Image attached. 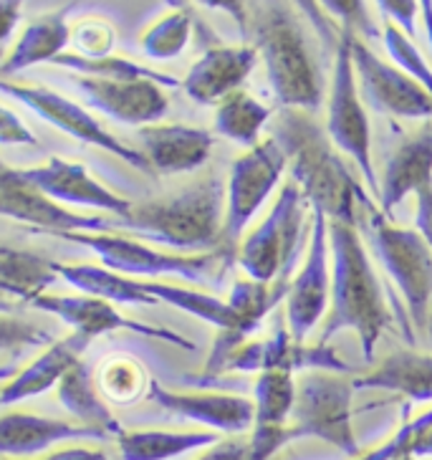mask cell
<instances>
[{"instance_id": "1", "label": "cell", "mask_w": 432, "mask_h": 460, "mask_svg": "<svg viewBox=\"0 0 432 460\" xmlns=\"http://www.w3.org/2000/svg\"><path fill=\"white\" fill-rule=\"evenodd\" d=\"M270 137L288 155L291 180L311 208L324 210L329 220L347 223L351 228L362 223V213H377L379 205L366 195L369 190L354 177L331 137L324 135L306 111L284 109L270 124Z\"/></svg>"}, {"instance_id": "2", "label": "cell", "mask_w": 432, "mask_h": 460, "mask_svg": "<svg viewBox=\"0 0 432 460\" xmlns=\"http://www.w3.org/2000/svg\"><path fill=\"white\" fill-rule=\"evenodd\" d=\"M331 238V309L326 316L319 344L329 341L344 329L359 334L362 354L366 362L375 359V349L382 332L390 326V312L382 296V286L357 228L347 223L329 220Z\"/></svg>"}, {"instance_id": "3", "label": "cell", "mask_w": 432, "mask_h": 460, "mask_svg": "<svg viewBox=\"0 0 432 460\" xmlns=\"http://www.w3.org/2000/svg\"><path fill=\"white\" fill-rule=\"evenodd\" d=\"M223 182L216 172L180 190L172 198L132 205L114 228L132 238L177 251H205L223 241Z\"/></svg>"}, {"instance_id": "4", "label": "cell", "mask_w": 432, "mask_h": 460, "mask_svg": "<svg viewBox=\"0 0 432 460\" xmlns=\"http://www.w3.org/2000/svg\"><path fill=\"white\" fill-rule=\"evenodd\" d=\"M253 39L258 54L263 56L278 107L298 111H316L322 107V71L296 13L284 3L258 5Z\"/></svg>"}, {"instance_id": "5", "label": "cell", "mask_w": 432, "mask_h": 460, "mask_svg": "<svg viewBox=\"0 0 432 460\" xmlns=\"http://www.w3.org/2000/svg\"><path fill=\"white\" fill-rule=\"evenodd\" d=\"M354 382L344 375L309 372L296 385V405L288 430L294 443L301 438H319L349 458H362V446L351 425Z\"/></svg>"}, {"instance_id": "6", "label": "cell", "mask_w": 432, "mask_h": 460, "mask_svg": "<svg viewBox=\"0 0 432 460\" xmlns=\"http://www.w3.org/2000/svg\"><path fill=\"white\" fill-rule=\"evenodd\" d=\"M309 200L294 180H288L278 192L269 217L258 226L241 245L238 261L248 279L260 284H273L284 273H294L296 258L304 248V213Z\"/></svg>"}, {"instance_id": "7", "label": "cell", "mask_w": 432, "mask_h": 460, "mask_svg": "<svg viewBox=\"0 0 432 460\" xmlns=\"http://www.w3.org/2000/svg\"><path fill=\"white\" fill-rule=\"evenodd\" d=\"M369 243L387 269L390 279L402 291L410 319L418 329L430 324L432 301V248L419 230L397 228L382 210L366 216Z\"/></svg>"}, {"instance_id": "8", "label": "cell", "mask_w": 432, "mask_h": 460, "mask_svg": "<svg viewBox=\"0 0 432 460\" xmlns=\"http://www.w3.org/2000/svg\"><path fill=\"white\" fill-rule=\"evenodd\" d=\"M354 31L341 28V39L334 51V71H331V89H329V119L326 135L337 145L339 152L349 155L362 170L366 190L379 200V180L372 164V139H369V119H366L362 92L351 58Z\"/></svg>"}, {"instance_id": "9", "label": "cell", "mask_w": 432, "mask_h": 460, "mask_svg": "<svg viewBox=\"0 0 432 460\" xmlns=\"http://www.w3.org/2000/svg\"><path fill=\"white\" fill-rule=\"evenodd\" d=\"M68 243L84 245L92 253L101 258L104 269L124 276H180L190 284H205L207 273H213L223 253H198V256H182V253H160L149 248L132 235H117V233H61L56 235Z\"/></svg>"}, {"instance_id": "10", "label": "cell", "mask_w": 432, "mask_h": 460, "mask_svg": "<svg viewBox=\"0 0 432 460\" xmlns=\"http://www.w3.org/2000/svg\"><path fill=\"white\" fill-rule=\"evenodd\" d=\"M286 164H288V155L273 137L230 164L228 208H225L223 241H220L225 261H230L233 253H241L238 241L243 238L245 226L281 182Z\"/></svg>"}, {"instance_id": "11", "label": "cell", "mask_w": 432, "mask_h": 460, "mask_svg": "<svg viewBox=\"0 0 432 460\" xmlns=\"http://www.w3.org/2000/svg\"><path fill=\"white\" fill-rule=\"evenodd\" d=\"M0 92L13 96L15 102L26 104L41 119L54 124L61 132H66V135L79 139L84 145H92V147H99L101 152H109V155L119 157L127 164H132L139 172L154 175V170H152V164H149L142 149L129 147L119 137L111 135L107 127L96 119L94 114H89L86 109L79 107L76 102H71L66 96L56 94V92L46 89V86H28V84L13 82H0Z\"/></svg>"}, {"instance_id": "12", "label": "cell", "mask_w": 432, "mask_h": 460, "mask_svg": "<svg viewBox=\"0 0 432 460\" xmlns=\"http://www.w3.org/2000/svg\"><path fill=\"white\" fill-rule=\"evenodd\" d=\"M331 238H329V217L324 210L311 208L309 251L306 261L298 269L286 296V324L296 341L304 344L311 329L324 316L326 304L331 298Z\"/></svg>"}, {"instance_id": "13", "label": "cell", "mask_w": 432, "mask_h": 460, "mask_svg": "<svg viewBox=\"0 0 432 460\" xmlns=\"http://www.w3.org/2000/svg\"><path fill=\"white\" fill-rule=\"evenodd\" d=\"M351 58L359 92L366 99V104L377 109L379 114H392L402 119H425L432 122V94L419 86L412 76L400 71L392 64H384L365 41H351Z\"/></svg>"}, {"instance_id": "14", "label": "cell", "mask_w": 432, "mask_h": 460, "mask_svg": "<svg viewBox=\"0 0 432 460\" xmlns=\"http://www.w3.org/2000/svg\"><path fill=\"white\" fill-rule=\"evenodd\" d=\"M225 372H331V375H362L359 369L344 359L331 347H306L294 339L286 329H276L263 341H248L233 354L225 365Z\"/></svg>"}, {"instance_id": "15", "label": "cell", "mask_w": 432, "mask_h": 460, "mask_svg": "<svg viewBox=\"0 0 432 460\" xmlns=\"http://www.w3.org/2000/svg\"><path fill=\"white\" fill-rule=\"evenodd\" d=\"M0 213L5 217H13L18 223H26L31 228L43 230L48 235L117 233L114 217L71 213L61 203L43 195L41 190L23 182L11 167H3V172H0Z\"/></svg>"}, {"instance_id": "16", "label": "cell", "mask_w": 432, "mask_h": 460, "mask_svg": "<svg viewBox=\"0 0 432 460\" xmlns=\"http://www.w3.org/2000/svg\"><path fill=\"white\" fill-rule=\"evenodd\" d=\"M31 306L43 314H54V316H58L61 322H66L74 329V334H82L86 339L111 334V332H132V334H142V337L163 339V341H170V344L182 347V349H195V344L190 339L177 334L172 329L142 324V322H135V319L124 316V314H119L111 306V301H107V298L86 296V294H82V296L43 294Z\"/></svg>"}, {"instance_id": "17", "label": "cell", "mask_w": 432, "mask_h": 460, "mask_svg": "<svg viewBox=\"0 0 432 460\" xmlns=\"http://www.w3.org/2000/svg\"><path fill=\"white\" fill-rule=\"evenodd\" d=\"M15 175L23 182L41 190L56 203L79 205V208H92L99 213H107L111 217H124L132 210V203L117 195L114 190L101 185L92 172L79 163H66L61 157H48L39 167H26L15 170Z\"/></svg>"}, {"instance_id": "18", "label": "cell", "mask_w": 432, "mask_h": 460, "mask_svg": "<svg viewBox=\"0 0 432 460\" xmlns=\"http://www.w3.org/2000/svg\"><path fill=\"white\" fill-rule=\"evenodd\" d=\"M147 397L177 418L207 425L217 433H248L256 425V400L243 394L175 393L160 382H149Z\"/></svg>"}, {"instance_id": "19", "label": "cell", "mask_w": 432, "mask_h": 460, "mask_svg": "<svg viewBox=\"0 0 432 460\" xmlns=\"http://www.w3.org/2000/svg\"><path fill=\"white\" fill-rule=\"evenodd\" d=\"M71 82L86 96V102L99 111H104L114 122L129 127H149L157 124L170 109V99L160 84L152 82H104L74 76Z\"/></svg>"}, {"instance_id": "20", "label": "cell", "mask_w": 432, "mask_h": 460, "mask_svg": "<svg viewBox=\"0 0 432 460\" xmlns=\"http://www.w3.org/2000/svg\"><path fill=\"white\" fill-rule=\"evenodd\" d=\"M428 188H432V122H425L390 152L379 182V210L384 217L392 216L407 195Z\"/></svg>"}, {"instance_id": "21", "label": "cell", "mask_w": 432, "mask_h": 460, "mask_svg": "<svg viewBox=\"0 0 432 460\" xmlns=\"http://www.w3.org/2000/svg\"><path fill=\"white\" fill-rule=\"evenodd\" d=\"M258 49L251 46H217L207 49L182 79L185 94L198 104H220L241 92L245 79L258 64Z\"/></svg>"}, {"instance_id": "22", "label": "cell", "mask_w": 432, "mask_h": 460, "mask_svg": "<svg viewBox=\"0 0 432 460\" xmlns=\"http://www.w3.org/2000/svg\"><path fill=\"white\" fill-rule=\"evenodd\" d=\"M139 145L154 172L177 175L203 167L213 149V135L185 124H149L139 129Z\"/></svg>"}, {"instance_id": "23", "label": "cell", "mask_w": 432, "mask_h": 460, "mask_svg": "<svg viewBox=\"0 0 432 460\" xmlns=\"http://www.w3.org/2000/svg\"><path fill=\"white\" fill-rule=\"evenodd\" d=\"M109 435L66 420L39 418L31 412H5L0 420L3 458H28L66 440H107Z\"/></svg>"}, {"instance_id": "24", "label": "cell", "mask_w": 432, "mask_h": 460, "mask_svg": "<svg viewBox=\"0 0 432 460\" xmlns=\"http://www.w3.org/2000/svg\"><path fill=\"white\" fill-rule=\"evenodd\" d=\"M89 341L92 339L82 337V334H71V337L54 341L39 359H33L26 369H21L13 379H8L3 385L0 405H18L23 400L48 393L51 387L61 385L68 372L82 362V354L86 352Z\"/></svg>"}, {"instance_id": "25", "label": "cell", "mask_w": 432, "mask_h": 460, "mask_svg": "<svg viewBox=\"0 0 432 460\" xmlns=\"http://www.w3.org/2000/svg\"><path fill=\"white\" fill-rule=\"evenodd\" d=\"M351 382L354 390H382L402 394L410 402H432V354L412 349L394 352L372 372Z\"/></svg>"}, {"instance_id": "26", "label": "cell", "mask_w": 432, "mask_h": 460, "mask_svg": "<svg viewBox=\"0 0 432 460\" xmlns=\"http://www.w3.org/2000/svg\"><path fill=\"white\" fill-rule=\"evenodd\" d=\"M66 18L68 8H64V11H54V13H46L31 21L23 36L3 58V66H0L3 82H11L13 74L26 71L36 64H46V61L54 64L61 51L71 43V28H68Z\"/></svg>"}, {"instance_id": "27", "label": "cell", "mask_w": 432, "mask_h": 460, "mask_svg": "<svg viewBox=\"0 0 432 460\" xmlns=\"http://www.w3.org/2000/svg\"><path fill=\"white\" fill-rule=\"evenodd\" d=\"M58 276L86 296L107 298L117 304H139V306L160 304L157 298L160 281H142L135 276L114 273L92 263H74V266L58 263Z\"/></svg>"}, {"instance_id": "28", "label": "cell", "mask_w": 432, "mask_h": 460, "mask_svg": "<svg viewBox=\"0 0 432 460\" xmlns=\"http://www.w3.org/2000/svg\"><path fill=\"white\" fill-rule=\"evenodd\" d=\"M58 279V263L51 258L11 245L0 248V288L8 296H15L23 304H33Z\"/></svg>"}, {"instance_id": "29", "label": "cell", "mask_w": 432, "mask_h": 460, "mask_svg": "<svg viewBox=\"0 0 432 460\" xmlns=\"http://www.w3.org/2000/svg\"><path fill=\"white\" fill-rule=\"evenodd\" d=\"M216 443L220 435L205 430H124L117 438L122 460H172Z\"/></svg>"}, {"instance_id": "30", "label": "cell", "mask_w": 432, "mask_h": 460, "mask_svg": "<svg viewBox=\"0 0 432 460\" xmlns=\"http://www.w3.org/2000/svg\"><path fill=\"white\" fill-rule=\"evenodd\" d=\"M58 402L66 407L74 418H79V425L96 428L109 438H119L124 433L119 420L111 415V410L99 393V385H94L92 369L84 359L58 385Z\"/></svg>"}, {"instance_id": "31", "label": "cell", "mask_w": 432, "mask_h": 460, "mask_svg": "<svg viewBox=\"0 0 432 460\" xmlns=\"http://www.w3.org/2000/svg\"><path fill=\"white\" fill-rule=\"evenodd\" d=\"M270 109L260 104L256 96L248 92H235L223 99L216 109V132L225 139H233L243 147H258L260 129L269 124Z\"/></svg>"}, {"instance_id": "32", "label": "cell", "mask_w": 432, "mask_h": 460, "mask_svg": "<svg viewBox=\"0 0 432 460\" xmlns=\"http://www.w3.org/2000/svg\"><path fill=\"white\" fill-rule=\"evenodd\" d=\"M291 281H294V276L284 273L273 284H260V281H253V279H238L233 284L228 296V306L238 314L243 337L253 334L258 326L263 324V319L269 316V312L276 309V304L288 296Z\"/></svg>"}, {"instance_id": "33", "label": "cell", "mask_w": 432, "mask_h": 460, "mask_svg": "<svg viewBox=\"0 0 432 460\" xmlns=\"http://www.w3.org/2000/svg\"><path fill=\"white\" fill-rule=\"evenodd\" d=\"M54 66H64L76 71L79 76L86 79H104V82H152L160 84L163 89L182 86L175 76L163 74V71H152L147 66H139L129 58L122 56H107V58H84L79 54H61L54 61Z\"/></svg>"}, {"instance_id": "34", "label": "cell", "mask_w": 432, "mask_h": 460, "mask_svg": "<svg viewBox=\"0 0 432 460\" xmlns=\"http://www.w3.org/2000/svg\"><path fill=\"white\" fill-rule=\"evenodd\" d=\"M296 379L286 372H263L253 385L258 428H286L296 405ZM253 425V428H256Z\"/></svg>"}, {"instance_id": "35", "label": "cell", "mask_w": 432, "mask_h": 460, "mask_svg": "<svg viewBox=\"0 0 432 460\" xmlns=\"http://www.w3.org/2000/svg\"><path fill=\"white\" fill-rule=\"evenodd\" d=\"M405 456L432 458V410L422 412L418 418L402 420V425L394 430L387 443H382L357 460H397Z\"/></svg>"}, {"instance_id": "36", "label": "cell", "mask_w": 432, "mask_h": 460, "mask_svg": "<svg viewBox=\"0 0 432 460\" xmlns=\"http://www.w3.org/2000/svg\"><path fill=\"white\" fill-rule=\"evenodd\" d=\"M192 31V13L188 8H177L170 15L160 18L142 36V54L154 61H170L185 51Z\"/></svg>"}, {"instance_id": "37", "label": "cell", "mask_w": 432, "mask_h": 460, "mask_svg": "<svg viewBox=\"0 0 432 460\" xmlns=\"http://www.w3.org/2000/svg\"><path fill=\"white\" fill-rule=\"evenodd\" d=\"M145 385H147V372L135 359L127 357L109 359L99 372V393L114 405H135L145 394Z\"/></svg>"}, {"instance_id": "38", "label": "cell", "mask_w": 432, "mask_h": 460, "mask_svg": "<svg viewBox=\"0 0 432 460\" xmlns=\"http://www.w3.org/2000/svg\"><path fill=\"white\" fill-rule=\"evenodd\" d=\"M382 39H384V49H387V54L394 61V66L400 68V71H405L407 76H412L419 86H425L432 94V68L422 58V54L418 51V46L412 43V39L405 36L397 26H392V23L384 26Z\"/></svg>"}, {"instance_id": "39", "label": "cell", "mask_w": 432, "mask_h": 460, "mask_svg": "<svg viewBox=\"0 0 432 460\" xmlns=\"http://www.w3.org/2000/svg\"><path fill=\"white\" fill-rule=\"evenodd\" d=\"M54 341V334H48L41 326H33L15 319L11 314H3V326H0V347H3V372H8L11 359L15 354L26 352L28 347H41Z\"/></svg>"}, {"instance_id": "40", "label": "cell", "mask_w": 432, "mask_h": 460, "mask_svg": "<svg viewBox=\"0 0 432 460\" xmlns=\"http://www.w3.org/2000/svg\"><path fill=\"white\" fill-rule=\"evenodd\" d=\"M117 43V31L101 18H84L76 28H71V46L84 58H107Z\"/></svg>"}, {"instance_id": "41", "label": "cell", "mask_w": 432, "mask_h": 460, "mask_svg": "<svg viewBox=\"0 0 432 460\" xmlns=\"http://www.w3.org/2000/svg\"><path fill=\"white\" fill-rule=\"evenodd\" d=\"M322 8L326 11H331L339 18H344V28H349V31H362L366 39H375L377 36V26L369 21V15H366V5L365 3H324Z\"/></svg>"}, {"instance_id": "42", "label": "cell", "mask_w": 432, "mask_h": 460, "mask_svg": "<svg viewBox=\"0 0 432 460\" xmlns=\"http://www.w3.org/2000/svg\"><path fill=\"white\" fill-rule=\"evenodd\" d=\"M377 8L387 18L394 21L392 26L400 28L410 39H415V18H418L422 3H412V0H382V3H377Z\"/></svg>"}, {"instance_id": "43", "label": "cell", "mask_w": 432, "mask_h": 460, "mask_svg": "<svg viewBox=\"0 0 432 460\" xmlns=\"http://www.w3.org/2000/svg\"><path fill=\"white\" fill-rule=\"evenodd\" d=\"M0 142L3 145H39L36 135L15 117L11 109H0Z\"/></svg>"}, {"instance_id": "44", "label": "cell", "mask_w": 432, "mask_h": 460, "mask_svg": "<svg viewBox=\"0 0 432 460\" xmlns=\"http://www.w3.org/2000/svg\"><path fill=\"white\" fill-rule=\"evenodd\" d=\"M198 460H248V440H238V438L220 440L203 450V456H198Z\"/></svg>"}, {"instance_id": "45", "label": "cell", "mask_w": 432, "mask_h": 460, "mask_svg": "<svg viewBox=\"0 0 432 460\" xmlns=\"http://www.w3.org/2000/svg\"><path fill=\"white\" fill-rule=\"evenodd\" d=\"M419 235L428 241L432 248V188L418 192V213H415Z\"/></svg>"}, {"instance_id": "46", "label": "cell", "mask_w": 432, "mask_h": 460, "mask_svg": "<svg viewBox=\"0 0 432 460\" xmlns=\"http://www.w3.org/2000/svg\"><path fill=\"white\" fill-rule=\"evenodd\" d=\"M3 460H109L104 450H94V447H64L48 453L43 458H3Z\"/></svg>"}, {"instance_id": "47", "label": "cell", "mask_w": 432, "mask_h": 460, "mask_svg": "<svg viewBox=\"0 0 432 460\" xmlns=\"http://www.w3.org/2000/svg\"><path fill=\"white\" fill-rule=\"evenodd\" d=\"M18 23H21V3L3 0L0 3V41L8 43Z\"/></svg>"}, {"instance_id": "48", "label": "cell", "mask_w": 432, "mask_h": 460, "mask_svg": "<svg viewBox=\"0 0 432 460\" xmlns=\"http://www.w3.org/2000/svg\"><path fill=\"white\" fill-rule=\"evenodd\" d=\"M422 18H425V31H428V43H430V49H432V3L430 0H425V3H422Z\"/></svg>"}, {"instance_id": "49", "label": "cell", "mask_w": 432, "mask_h": 460, "mask_svg": "<svg viewBox=\"0 0 432 460\" xmlns=\"http://www.w3.org/2000/svg\"><path fill=\"white\" fill-rule=\"evenodd\" d=\"M397 460H418V458H412V456H405V458H397Z\"/></svg>"}, {"instance_id": "50", "label": "cell", "mask_w": 432, "mask_h": 460, "mask_svg": "<svg viewBox=\"0 0 432 460\" xmlns=\"http://www.w3.org/2000/svg\"><path fill=\"white\" fill-rule=\"evenodd\" d=\"M428 329H430V334H432V314H430V324H428Z\"/></svg>"}]
</instances>
